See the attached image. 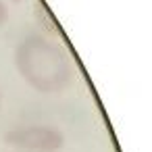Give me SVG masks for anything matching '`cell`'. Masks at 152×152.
I'll return each instance as SVG.
<instances>
[{"mask_svg": "<svg viewBox=\"0 0 152 152\" xmlns=\"http://www.w3.org/2000/svg\"><path fill=\"white\" fill-rule=\"evenodd\" d=\"M15 67L21 79L42 94H58L73 79V63L52 40L34 34L15 48Z\"/></svg>", "mask_w": 152, "mask_h": 152, "instance_id": "1", "label": "cell"}, {"mask_svg": "<svg viewBox=\"0 0 152 152\" xmlns=\"http://www.w3.org/2000/svg\"><path fill=\"white\" fill-rule=\"evenodd\" d=\"M4 142L27 152H58L65 146V133L52 125H25L7 131Z\"/></svg>", "mask_w": 152, "mask_h": 152, "instance_id": "2", "label": "cell"}, {"mask_svg": "<svg viewBox=\"0 0 152 152\" xmlns=\"http://www.w3.org/2000/svg\"><path fill=\"white\" fill-rule=\"evenodd\" d=\"M7 21H9V7H7L4 0H0V27H2Z\"/></svg>", "mask_w": 152, "mask_h": 152, "instance_id": "3", "label": "cell"}, {"mask_svg": "<svg viewBox=\"0 0 152 152\" xmlns=\"http://www.w3.org/2000/svg\"><path fill=\"white\" fill-rule=\"evenodd\" d=\"M0 108H2V94H0Z\"/></svg>", "mask_w": 152, "mask_h": 152, "instance_id": "4", "label": "cell"}, {"mask_svg": "<svg viewBox=\"0 0 152 152\" xmlns=\"http://www.w3.org/2000/svg\"><path fill=\"white\" fill-rule=\"evenodd\" d=\"M13 2H21V0H13Z\"/></svg>", "mask_w": 152, "mask_h": 152, "instance_id": "5", "label": "cell"}]
</instances>
